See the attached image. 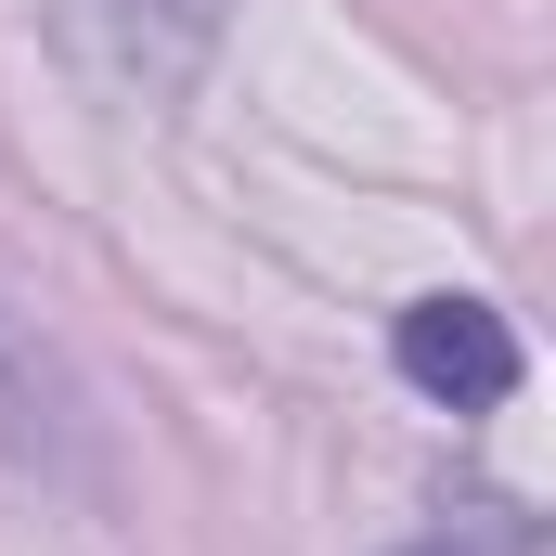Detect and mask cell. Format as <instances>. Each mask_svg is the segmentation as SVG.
<instances>
[{"label":"cell","instance_id":"obj_1","mask_svg":"<svg viewBox=\"0 0 556 556\" xmlns=\"http://www.w3.org/2000/svg\"><path fill=\"white\" fill-rule=\"evenodd\" d=\"M389 363H402V389L440 402V415H492L505 389H518V337H505V311L492 298H415L402 324H389Z\"/></svg>","mask_w":556,"mask_h":556},{"label":"cell","instance_id":"obj_2","mask_svg":"<svg viewBox=\"0 0 556 556\" xmlns=\"http://www.w3.org/2000/svg\"><path fill=\"white\" fill-rule=\"evenodd\" d=\"M65 13H78V39L117 78H142V91H181L220 52V26H233V0H65Z\"/></svg>","mask_w":556,"mask_h":556},{"label":"cell","instance_id":"obj_3","mask_svg":"<svg viewBox=\"0 0 556 556\" xmlns=\"http://www.w3.org/2000/svg\"><path fill=\"white\" fill-rule=\"evenodd\" d=\"M0 453H26V466H78V389H65V363L0 311Z\"/></svg>","mask_w":556,"mask_h":556},{"label":"cell","instance_id":"obj_4","mask_svg":"<svg viewBox=\"0 0 556 556\" xmlns=\"http://www.w3.org/2000/svg\"><path fill=\"white\" fill-rule=\"evenodd\" d=\"M415 556H518V531H505V544H453V531H440V544H415Z\"/></svg>","mask_w":556,"mask_h":556}]
</instances>
